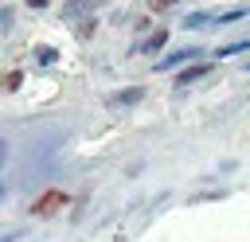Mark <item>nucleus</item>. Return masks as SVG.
<instances>
[{
    "label": "nucleus",
    "mask_w": 250,
    "mask_h": 242,
    "mask_svg": "<svg viewBox=\"0 0 250 242\" xmlns=\"http://www.w3.org/2000/svg\"><path fill=\"white\" fill-rule=\"evenodd\" d=\"M98 27H102L98 12H94V16H82V20H74V23H70L74 39H82V43H86V39H94V35H98Z\"/></svg>",
    "instance_id": "nucleus-9"
},
{
    "label": "nucleus",
    "mask_w": 250,
    "mask_h": 242,
    "mask_svg": "<svg viewBox=\"0 0 250 242\" xmlns=\"http://www.w3.org/2000/svg\"><path fill=\"white\" fill-rule=\"evenodd\" d=\"M188 0H145V8H148V16H168V12H176V8H184Z\"/></svg>",
    "instance_id": "nucleus-12"
},
{
    "label": "nucleus",
    "mask_w": 250,
    "mask_h": 242,
    "mask_svg": "<svg viewBox=\"0 0 250 242\" xmlns=\"http://www.w3.org/2000/svg\"><path fill=\"white\" fill-rule=\"evenodd\" d=\"M242 51H250V35H246V39H230V43L215 47V51H211V59H215V62H223V59H238Z\"/></svg>",
    "instance_id": "nucleus-10"
},
{
    "label": "nucleus",
    "mask_w": 250,
    "mask_h": 242,
    "mask_svg": "<svg viewBox=\"0 0 250 242\" xmlns=\"http://www.w3.org/2000/svg\"><path fill=\"white\" fill-rule=\"evenodd\" d=\"M145 98H148V86H145V82H133V86H121V90H109V94L102 98V105H105L109 113H129V109H137Z\"/></svg>",
    "instance_id": "nucleus-1"
},
{
    "label": "nucleus",
    "mask_w": 250,
    "mask_h": 242,
    "mask_svg": "<svg viewBox=\"0 0 250 242\" xmlns=\"http://www.w3.org/2000/svg\"><path fill=\"white\" fill-rule=\"evenodd\" d=\"M12 27H16V8H0V35H12Z\"/></svg>",
    "instance_id": "nucleus-15"
},
{
    "label": "nucleus",
    "mask_w": 250,
    "mask_h": 242,
    "mask_svg": "<svg viewBox=\"0 0 250 242\" xmlns=\"http://www.w3.org/2000/svg\"><path fill=\"white\" fill-rule=\"evenodd\" d=\"M31 55H35L39 66H55V62H59V47H51V43H39Z\"/></svg>",
    "instance_id": "nucleus-13"
},
{
    "label": "nucleus",
    "mask_w": 250,
    "mask_h": 242,
    "mask_svg": "<svg viewBox=\"0 0 250 242\" xmlns=\"http://www.w3.org/2000/svg\"><path fill=\"white\" fill-rule=\"evenodd\" d=\"M23 86V70L12 66V70H0V94H16Z\"/></svg>",
    "instance_id": "nucleus-11"
},
{
    "label": "nucleus",
    "mask_w": 250,
    "mask_h": 242,
    "mask_svg": "<svg viewBox=\"0 0 250 242\" xmlns=\"http://www.w3.org/2000/svg\"><path fill=\"white\" fill-rule=\"evenodd\" d=\"M246 16H250V0H242V4H234V8H219V16H215V27H230V23L246 20Z\"/></svg>",
    "instance_id": "nucleus-8"
},
{
    "label": "nucleus",
    "mask_w": 250,
    "mask_h": 242,
    "mask_svg": "<svg viewBox=\"0 0 250 242\" xmlns=\"http://www.w3.org/2000/svg\"><path fill=\"white\" fill-rule=\"evenodd\" d=\"M242 70H246V74H250V59H246V62H242Z\"/></svg>",
    "instance_id": "nucleus-20"
},
{
    "label": "nucleus",
    "mask_w": 250,
    "mask_h": 242,
    "mask_svg": "<svg viewBox=\"0 0 250 242\" xmlns=\"http://www.w3.org/2000/svg\"><path fill=\"white\" fill-rule=\"evenodd\" d=\"M102 8V0H62L59 4V20L62 23H74V20H82V16H94Z\"/></svg>",
    "instance_id": "nucleus-6"
},
{
    "label": "nucleus",
    "mask_w": 250,
    "mask_h": 242,
    "mask_svg": "<svg viewBox=\"0 0 250 242\" xmlns=\"http://www.w3.org/2000/svg\"><path fill=\"white\" fill-rule=\"evenodd\" d=\"M152 27H156V23H152V16H141V20L133 23V31H137V39H145V35H148Z\"/></svg>",
    "instance_id": "nucleus-16"
},
{
    "label": "nucleus",
    "mask_w": 250,
    "mask_h": 242,
    "mask_svg": "<svg viewBox=\"0 0 250 242\" xmlns=\"http://www.w3.org/2000/svg\"><path fill=\"white\" fill-rule=\"evenodd\" d=\"M211 70H215V59H195V62H188V66L172 70V86H176V90H188V86H195V82L211 78Z\"/></svg>",
    "instance_id": "nucleus-3"
},
{
    "label": "nucleus",
    "mask_w": 250,
    "mask_h": 242,
    "mask_svg": "<svg viewBox=\"0 0 250 242\" xmlns=\"http://www.w3.org/2000/svg\"><path fill=\"white\" fill-rule=\"evenodd\" d=\"M230 191L227 187H211V191H191L188 195V207H195V203H211V199H227Z\"/></svg>",
    "instance_id": "nucleus-14"
},
{
    "label": "nucleus",
    "mask_w": 250,
    "mask_h": 242,
    "mask_svg": "<svg viewBox=\"0 0 250 242\" xmlns=\"http://www.w3.org/2000/svg\"><path fill=\"white\" fill-rule=\"evenodd\" d=\"M4 156H8V141L0 137V164H4Z\"/></svg>",
    "instance_id": "nucleus-19"
},
{
    "label": "nucleus",
    "mask_w": 250,
    "mask_h": 242,
    "mask_svg": "<svg viewBox=\"0 0 250 242\" xmlns=\"http://www.w3.org/2000/svg\"><path fill=\"white\" fill-rule=\"evenodd\" d=\"M66 203H70V199H66V191L47 187L43 195H35V203H31V219H51V215H59Z\"/></svg>",
    "instance_id": "nucleus-5"
},
{
    "label": "nucleus",
    "mask_w": 250,
    "mask_h": 242,
    "mask_svg": "<svg viewBox=\"0 0 250 242\" xmlns=\"http://www.w3.org/2000/svg\"><path fill=\"white\" fill-rule=\"evenodd\" d=\"M168 39H172V31H168V27H152V31L145 35V39H137V43L129 47V55H133V59H137V55H148V59L156 62V59L164 55V47H168Z\"/></svg>",
    "instance_id": "nucleus-4"
},
{
    "label": "nucleus",
    "mask_w": 250,
    "mask_h": 242,
    "mask_svg": "<svg viewBox=\"0 0 250 242\" xmlns=\"http://www.w3.org/2000/svg\"><path fill=\"white\" fill-rule=\"evenodd\" d=\"M215 16H219V8H195V12H188V16L180 20V27L203 31V27H215Z\"/></svg>",
    "instance_id": "nucleus-7"
},
{
    "label": "nucleus",
    "mask_w": 250,
    "mask_h": 242,
    "mask_svg": "<svg viewBox=\"0 0 250 242\" xmlns=\"http://www.w3.org/2000/svg\"><path fill=\"white\" fill-rule=\"evenodd\" d=\"M23 4H27L31 12H43V8H47V4H55V0H23Z\"/></svg>",
    "instance_id": "nucleus-18"
},
{
    "label": "nucleus",
    "mask_w": 250,
    "mask_h": 242,
    "mask_svg": "<svg viewBox=\"0 0 250 242\" xmlns=\"http://www.w3.org/2000/svg\"><path fill=\"white\" fill-rule=\"evenodd\" d=\"M20 238H27V230H8V234H0V242H20Z\"/></svg>",
    "instance_id": "nucleus-17"
},
{
    "label": "nucleus",
    "mask_w": 250,
    "mask_h": 242,
    "mask_svg": "<svg viewBox=\"0 0 250 242\" xmlns=\"http://www.w3.org/2000/svg\"><path fill=\"white\" fill-rule=\"evenodd\" d=\"M0 199H4V183H0Z\"/></svg>",
    "instance_id": "nucleus-21"
},
{
    "label": "nucleus",
    "mask_w": 250,
    "mask_h": 242,
    "mask_svg": "<svg viewBox=\"0 0 250 242\" xmlns=\"http://www.w3.org/2000/svg\"><path fill=\"white\" fill-rule=\"evenodd\" d=\"M195 59H203V47H199V43H188V47L164 51V55L152 62V70H160V74H172V70H180V66H188V62H195Z\"/></svg>",
    "instance_id": "nucleus-2"
}]
</instances>
